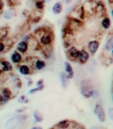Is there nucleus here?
<instances>
[{"instance_id": "17", "label": "nucleus", "mask_w": 113, "mask_h": 129, "mask_svg": "<svg viewBox=\"0 0 113 129\" xmlns=\"http://www.w3.org/2000/svg\"><path fill=\"white\" fill-rule=\"evenodd\" d=\"M35 68L37 70H42L44 68L46 67V63L44 61H42V60H37L35 63Z\"/></svg>"}, {"instance_id": "8", "label": "nucleus", "mask_w": 113, "mask_h": 129, "mask_svg": "<svg viewBox=\"0 0 113 129\" xmlns=\"http://www.w3.org/2000/svg\"><path fill=\"white\" fill-rule=\"evenodd\" d=\"M60 80H61V83H62V86L65 88L68 86L69 84V79L67 77V75H66V73L62 72L60 73Z\"/></svg>"}, {"instance_id": "6", "label": "nucleus", "mask_w": 113, "mask_h": 129, "mask_svg": "<svg viewBox=\"0 0 113 129\" xmlns=\"http://www.w3.org/2000/svg\"><path fill=\"white\" fill-rule=\"evenodd\" d=\"M79 51L77 48H75V47H71L70 49L67 50V56L69 57L70 58V59H76L78 57V55H79Z\"/></svg>"}, {"instance_id": "10", "label": "nucleus", "mask_w": 113, "mask_h": 129, "mask_svg": "<svg viewBox=\"0 0 113 129\" xmlns=\"http://www.w3.org/2000/svg\"><path fill=\"white\" fill-rule=\"evenodd\" d=\"M62 9H63V7H62V4L60 2H57L52 7V12L55 15H58L62 13Z\"/></svg>"}, {"instance_id": "21", "label": "nucleus", "mask_w": 113, "mask_h": 129, "mask_svg": "<svg viewBox=\"0 0 113 129\" xmlns=\"http://www.w3.org/2000/svg\"><path fill=\"white\" fill-rule=\"evenodd\" d=\"M13 15V14L12 11L9 10L6 11L5 12V14H4V17H5V19H10L11 18H12Z\"/></svg>"}, {"instance_id": "28", "label": "nucleus", "mask_w": 113, "mask_h": 129, "mask_svg": "<svg viewBox=\"0 0 113 129\" xmlns=\"http://www.w3.org/2000/svg\"><path fill=\"white\" fill-rule=\"evenodd\" d=\"M42 82H43V80H40L39 81H38V82H37V83H36V84L39 86V85H41L42 84Z\"/></svg>"}, {"instance_id": "29", "label": "nucleus", "mask_w": 113, "mask_h": 129, "mask_svg": "<svg viewBox=\"0 0 113 129\" xmlns=\"http://www.w3.org/2000/svg\"><path fill=\"white\" fill-rule=\"evenodd\" d=\"M72 2V0H65V2H66V4H69V3H70Z\"/></svg>"}, {"instance_id": "3", "label": "nucleus", "mask_w": 113, "mask_h": 129, "mask_svg": "<svg viewBox=\"0 0 113 129\" xmlns=\"http://www.w3.org/2000/svg\"><path fill=\"white\" fill-rule=\"evenodd\" d=\"M99 42L97 40H93L88 43L87 48L89 52L92 54H95L97 51L98 49L99 48Z\"/></svg>"}, {"instance_id": "5", "label": "nucleus", "mask_w": 113, "mask_h": 129, "mask_svg": "<svg viewBox=\"0 0 113 129\" xmlns=\"http://www.w3.org/2000/svg\"><path fill=\"white\" fill-rule=\"evenodd\" d=\"M89 58V54L87 51L85 50H81L79 51L77 59L81 63H85Z\"/></svg>"}, {"instance_id": "2", "label": "nucleus", "mask_w": 113, "mask_h": 129, "mask_svg": "<svg viewBox=\"0 0 113 129\" xmlns=\"http://www.w3.org/2000/svg\"><path fill=\"white\" fill-rule=\"evenodd\" d=\"M94 113L98 117L99 121L101 122H105L106 120V114L101 104L97 103L95 107Z\"/></svg>"}, {"instance_id": "27", "label": "nucleus", "mask_w": 113, "mask_h": 129, "mask_svg": "<svg viewBox=\"0 0 113 129\" xmlns=\"http://www.w3.org/2000/svg\"><path fill=\"white\" fill-rule=\"evenodd\" d=\"M3 7H4V2L2 0H0V11L2 10Z\"/></svg>"}, {"instance_id": "30", "label": "nucleus", "mask_w": 113, "mask_h": 129, "mask_svg": "<svg viewBox=\"0 0 113 129\" xmlns=\"http://www.w3.org/2000/svg\"><path fill=\"white\" fill-rule=\"evenodd\" d=\"M111 15H112V19H113V8L112 9V10H111Z\"/></svg>"}, {"instance_id": "9", "label": "nucleus", "mask_w": 113, "mask_h": 129, "mask_svg": "<svg viewBox=\"0 0 113 129\" xmlns=\"http://www.w3.org/2000/svg\"><path fill=\"white\" fill-rule=\"evenodd\" d=\"M28 49V44L25 41L19 42L17 45V50L21 53H25Z\"/></svg>"}, {"instance_id": "31", "label": "nucleus", "mask_w": 113, "mask_h": 129, "mask_svg": "<svg viewBox=\"0 0 113 129\" xmlns=\"http://www.w3.org/2000/svg\"><path fill=\"white\" fill-rule=\"evenodd\" d=\"M111 51H112V53H111V54H112V57H113V49H112Z\"/></svg>"}, {"instance_id": "1", "label": "nucleus", "mask_w": 113, "mask_h": 129, "mask_svg": "<svg viewBox=\"0 0 113 129\" xmlns=\"http://www.w3.org/2000/svg\"><path fill=\"white\" fill-rule=\"evenodd\" d=\"M80 88L81 95L85 98H91L95 93L91 82L89 80H83L81 82Z\"/></svg>"}, {"instance_id": "34", "label": "nucleus", "mask_w": 113, "mask_h": 129, "mask_svg": "<svg viewBox=\"0 0 113 129\" xmlns=\"http://www.w3.org/2000/svg\"><path fill=\"white\" fill-rule=\"evenodd\" d=\"M9 1H11V0H9Z\"/></svg>"}, {"instance_id": "33", "label": "nucleus", "mask_w": 113, "mask_h": 129, "mask_svg": "<svg viewBox=\"0 0 113 129\" xmlns=\"http://www.w3.org/2000/svg\"><path fill=\"white\" fill-rule=\"evenodd\" d=\"M46 1H47V2H50V1H51V0H46Z\"/></svg>"}, {"instance_id": "23", "label": "nucleus", "mask_w": 113, "mask_h": 129, "mask_svg": "<svg viewBox=\"0 0 113 129\" xmlns=\"http://www.w3.org/2000/svg\"><path fill=\"white\" fill-rule=\"evenodd\" d=\"M44 88V86L42 84L40 85L39 87H38V88H34L33 90H30V93H35V92H38V91H41L42 90H43Z\"/></svg>"}, {"instance_id": "24", "label": "nucleus", "mask_w": 113, "mask_h": 129, "mask_svg": "<svg viewBox=\"0 0 113 129\" xmlns=\"http://www.w3.org/2000/svg\"><path fill=\"white\" fill-rule=\"evenodd\" d=\"M43 7H44V5H43L42 2H37L36 3V7L38 9H42Z\"/></svg>"}, {"instance_id": "20", "label": "nucleus", "mask_w": 113, "mask_h": 129, "mask_svg": "<svg viewBox=\"0 0 113 129\" xmlns=\"http://www.w3.org/2000/svg\"><path fill=\"white\" fill-rule=\"evenodd\" d=\"M2 92H3L4 96L7 99H8V100L11 97V91L9 88H4L3 91H2Z\"/></svg>"}, {"instance_id": "15", "label": "nucleus", "mask_w": 113, "mask_h": 129, "mask_svg": "<svg viewBox=\"0 0 113 129\" xmlns=\"http://www.w3.org/2000/svg\"><path fill=\"white\" fill-rule=\"evenodd\" d=\"M19 71L23 75H27L30 73V69L27 65L23 64L21 65L19 67Z\"/></svg>"}, {"instance_id": "22", "label": "nucleus", "mask_w": 113, "mask_h": 129, "mask_svg": "<svg viewBox=\"0 0 113 129\" xmlns=\"http://www.w3.org/2000/svg\"><path fill=\"white\" fill-rule=\"evenodd\" d=\"M18 102H20V103H28L29 102V99L25 95H22V96L19 98V99L18 100Z\"/></svg>"}, {"instance_id": "13", "label": "nucleus", "mask_w": 113, "mask_h": 129, "mask_svg": "<svg viewBox=\"0 0 113 129\" xmlns=\"http://www.w3.org/2000/svg\"><path fill=\"white\" fill-rule=\"evenodd\" d=\"M21 59H22V57H21V54L17 52V51L14 52L13 54L11 55V61L14 63H19L21 61Z\"/></svg>"}, {"instance_id": "12", "label": "nucleus", "mask_w": 113, "mask_h": 129, "mask_svg": "<svg viewBox=\"0 0 113 129\" xmlns=\"http://www.w3.org/2000/svg\"><path fill=\"white\" fill-rule=\"evenodd\" d=\"M101 25L103 26V28L104 29H108L110 28V26H111V22H110V20L108 17H105L103 19L102 22H101Z\"/></svg>"}, {"instance_id": "32", "label": "nucleus", "mask_w": 113, "mask_h": 129, "mask_svg": "<svg viewBox=\"0 0 113 129\" xmlns=\"http://www.w3.org/2000/svg\"><path fill=\"white\" fill-rule=\"evenodd\" d=\"M33 128H41V127H34Z\"/></svg>"}, {"instance_id": "26", "label": "nucleus", "mask_w": 113, "mask_h": 129, "mask_svg": "<svg viewBox=\"0 0 113 129\" xmlns=\"http://www.w3.org/2000/svg\"><path fill=\"white\" fill-rule=\"evenodd\" d=\"M5 49V45L3 43L0 42V53H2V51H4Z\"/></svg>"}, {"instance_id": "19", "label": "nucleus", "mask_w": 113, "mask_h": 129, "mask_svg": "<svg viewBox=\"0 0 113 129\" xmlns=\"http://www.w3.org/2000/svg\"><path fill=\"white\" fill-rule=\"evenodd\" d=\"M34 116L35 119H36V121H38V122H40V121H42V119H43L41 113H40L38 110L34 111Z\"/></svg>"}, {"instance_id": "18", "label": "nucleus", "mask_w": 113, "mask_h": 129, "mask_svg": "<svg viewBox=\"0 0 113 129\" xmlns=\"http://www.w3.org/2000/svg\"><path fill=\"white\" fill-rule=\"evenodd\" d=\"M7 33L8 30L6 28H2L0 29V40H4V38L7 36Z\"/></svg>"}, {"instance_id": "4", "label": "nucleus", "mask_w": 113, "mask_h": 129, "mask_svg": "<svg viewBox=\"0 0 113 129\" xmlns=\"http://www.w3.org/2000/svg\"><path fill=\"white\" fill-rule=\"evenodd\" d=\"M40 42L42 44L44 45V46H48L52 42V38L51 35L49 34H47L45 32L44 34H42L40 37Z\"/></svg>"}, {"instance_id": "14", "label": "nucleus", "mask_w": 113, "mask_h": 129, "mask_svg": "<svg viewBox=\"0 0 113 129\" xmlns=\"http://www.w3.org/2000/svg\"><path fill=\"white\" fill-rule=\"evenodd\" d=\"M71 124V122L68 120H64V121H60L59 123H58L57 126L61 128H67L70 127V125Z\"/></svg>"}, {"instance_id": "35", "label": "nucleus", "mask_w": 113, "mask_h": 129, "mask_svg": "<svg viewBox=\"0 0 113 129\" xmlns=\"http://www.w3.org/2000/svg\"><path fill=\"white\" fill-rule=\"evenodd\" d=\"M112 99H113V96H112Z\"/></svg>"}, {"instance_id": "25", "label": "nucleus", "mask_w": 113, "mask_h": 129, "mask_svg": "<svg viewBox=\"0 0 113 129\" xmlns=\"http://www.w3.org/2000/svg\"><path fill=\"white\" fill-rule=\"evenodd\" d=\"M108 117L111 120H113V107L109 108L108 111Z\"/></svg>"}, {"instance_id": "16", "label": "nucleus", "mask_w": 113, "mask_h": 129, "mask_svg": "<svg viewBox=\"0 0 113 129\" xmlns=\"http://www.w3.org/2000/svg\"><path fill=\"white\" fill-rule=\"evenodd\" d=\"M113 49V36L110 38L108 41L106 42V45H105V49L107 51H111Z\"/></svg>"}, {"instance_id": "11", "label": "nucleus", "mask_w": 113, "mask_h": 129, "mask_svg": "<svg viewBox=\"0 0 113 129\" xmlns=\"http://www.w3.org/2000/svg\"><path fill=\"white\" fill-rule=\"evenodd\" d=\"M2 64V69L3 71H10L13 69L12 64L9 61H4L1 63Z\"/></svg>"}, {"instance_id": "7", "label": "nucleus", "mask_w": 113, "mask_h": 129, "mask_svg": "<svg viewBox=\"0 0 113 129\" xmlns=\"http://www.w3.org/2000/svg\"><path fill=\"white\" fill-rule=\"evenodd\" d=\"M65 70L66 73H67V77H68L69 79H72V78H74V70L72 68V65L69 62H65Z\"/></svg>"}]
</instances>
